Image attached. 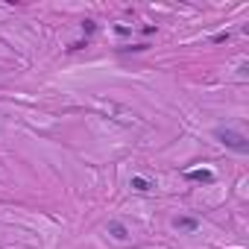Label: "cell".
<instances>
[{
    "mask_svg": "<svg viewBox=\"0 0 249 249\" xmlns=\"http://www.w3.org/2000/svg\"><path fill=\"white\" fill-rule=\"evenodd\" d=\"M214 138L223 144V147H229V150H234V153H249V138L243 135V132H237V129H229V126H217L214 129Z\"/></svg>",
    "mask_w": 249,
    "mask_h": 249,
    "instance_id": "1",
    "label": "cell"
},
{
    "mask_svg": "<svg viewBox=\"0 0 249 249\" xmlns=\"http://www.w3.org/2000/svg\"><path fill=\"white\" fill-rule=\"evenodd\" d=\"M185 179L188 182H202V185H211L214 182V173L208 167H196V170H185Z\"/></svg>",
    "mask_w": 249,
    "mask_h": 249,
    "instance_id": "2",
    "label": "cell"
},
{
    "mask_svg": "<svg viewBox=\"0 0 249 249\" xmlns=\"http://www.w3.org/2000/svg\"><path fill=\"white\" fill-rule=\"evenodd\" d=\"M129 188H132V191H138V194H150V191L156 188V182H153V179H147V176H132V179H129Z\"/></svg>",
    "mask_w": 249,
    "mask_h": 249,
    "instance_id": "3",
    "label": "cell"
},
{
    "mask_svg": "<svg viewBox=\"0 0 249 249\" xmlns=\"http://www.w3.org/2000/svg\"><path fill=\"white\" fill-rule=\"evenodd\" d=\"M173 229H179V231H196L199 229V220H194V217H176L173 220Z\"/></svg>",
    "mask_w": 249,
    "mask_h": 249,
    "instance_id": "4",
    "label": "cell"
},
{
    "mask_svg": "<svg viewBox=\"0 0 249 249\" xmlns=\"http://www.w3.org/2000/svg\"><path fill=\"white\" fill-rule=\"evenodd\" d=\"M108 234H111L114 240H126V237H129V229L123 226V223H117V220H111V223H108Z\"/></svg>",
    "mask_w": 249,
    "mask_h": 249,
    "instance_id": "5",
    "label": "cell"
},
{
    "mask_svg": "<svg viewBox=\"0 0 249 249\" xmlns=\"http://www.w3.org/2000/svg\"><path fill=\"white\" fill-rule=\"evenodd\" d=\"M150 44H129V47H123V53H141V50H147Z\"/></svg>",
    "mask_w": 249,
    "mask_h": 249,
    "instance_id": "6",
    "label": "cell"
},
{
    "mask_svg": "<svg viewBox=\"0 0 249 249\" xmlns=\"http://www.w3.org/2000/svg\"><path fill=\"white\" fill-rule=\"evenodd\" d=\"M94 30H97V24H94V21H82V33H85V36H91Z\"/></svg>",
    "mask_w": 249,
    "mask_h": 249,
    "instance_id": "7",
    "label": "cell"
},
{
    "mask_svg": "<svg viewBox=\"0 0 249 249\" xmlns=\"http://www.w3.org/2000/svg\"><path fill=\"white\" fill-rule=\"evenodd\" d=\"M211 41H214V44H223V41H229V33H217Z\"/></svg>",
    "mask_w": 249,
    "mask_h": 249,
    "instance_id": "8",
    "label": "cell"
}]
</instances>
